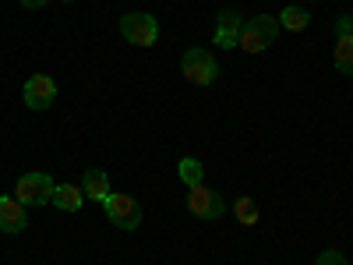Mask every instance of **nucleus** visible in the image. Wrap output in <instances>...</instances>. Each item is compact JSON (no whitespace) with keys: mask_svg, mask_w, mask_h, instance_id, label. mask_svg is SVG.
I'll return each mask as SVG.
<instances>
[{"mask_svg":"<svg viewBox=\"0 0 353 265\" xmlns=\"http://www.w3.org/2000/svg\"><path fill=\"white\" fill-rule=\"evenodd\" d=\"M276 36H279V18H272V14H254V18H248L244 28H241L237 50H244V53H261V50H269V46L276 43Z\"/></svg>","mask_w":353,"mask_h":265,"instance_id":"obj_1","label":"nucleus"},{"mask_svg":"<svg viewBox=\"0 0 353 265\" xmlns=\"http://www.w3.org/2000/svg\"><path fill=\"white\" fill-rule=\"evenodd\" d=\"M181 71H184V78H188L191 85L209 88V85L219 78V61H216L209 50L191 46V50H184V57H181Z\"/></svg>","mask_w":353,"mask_h":265,"instance_id":"obj_2","label":"nucleus"},{"mask_svg":"<svg viewBox=\"0 0 353 265\" xmlns=\"http://www.w3.org/2000/svg\"><path fill=\"white\" fill-rule=\"evenodd\" d=\"M53 191H57V184H53L50 173H25L14 184V198L25 205V209H43V205H50Z\"/></svg>","mask_w":353,"mask_h":265,"instance_id":"obj_3","label":"nucleus"},{"mask_svg":"<svg viewBox=\"0 0 353 265\" xmlns=\"http://www.w3.org/2000/svg\"><path fill=\"white\" fill-rule=\"evenodd\" d=\"M103 209H106V219L117 226V230H138L141 226V205L134 195H124V191H113L106 202H103Z\"/></svg>","mask_w":353,"mask_h":265,"instance_id":"obj_4","label":"nucleus"},{"mask_svg":"<svg viewBox=\"0 0 353 265\" xmlns=\"http://www.w3.org/2000/svg\"><path fill=\"white\" fill-rule=\"evenodd\" d=\"M121 36L131 46H152L159 39V21L149 11H128L121 18Z\"/></svg>","mask_w":353,"mask_h":265,"instance_id":"obj_5","label":"nucleus"},{"mask_svg":"<svg viewBox=\"0 0 353 265\" xmlns=\"http://www.w3.org/2000/svg\"><path fill=\"white\" fill-rule=\"evenodd\" d=\"M188 209H191V216H194V219L216 223V219H223V213H226V202H223V195H219V191L205 188V181H201V184L188 188Z\"/></svg>","mask_w":353,"mask_h":265,"instance_id":"obj_6","label":"nucleus"},{"mask_svg":"<svg viewBox=\"0 0 353 265\" xmlns=\"http://www.w3.org/2000/svg\"><path fill=\"white\" fill-rule=\"evenodd\" d=\"M21 99L28 110H50L53 99H57V81L50 75H32L21 88Z\"/></svg>","mask_w":353,"mask_h":265,"instance_id":"obj_7","label":"nucleus"},{"mask_svg":"<svg viewBox=\"0 0 353 265\" xmlns=\"http://www.w3.org/2000/svg\"><path fill=\"white\" fill-rule=\"evenodd\" d=\"M28 226V209L11 195L0 198V233H21Z\"/></svg>","mask_w":353,"mask_h":265,"instance_id":"obj_8","label":"nucleus"},{"mask_svg":"<svg viewBox=\"0 0 353 265\" xmlns=\"http://www.w3.org/2000/svg\"><path fill=\"white\" fill-rule=\"evenodd\" d=\"M241 28H244V18L237 11H219V21H216V46L223 50H233L241 43Z\"/></svg>","mask_w":353,"mask_h":265,"instance_id":"obj_9","label":"nucleus"},{"mask_svg":"<svg viewBox=\"0 0 353 265\" xmlns=\"http://www.w3.org/2000/svg\"><path fill=\"white\" fill-rule=\"evenodd\" d=\"M50 205H57L61 213H78L81 205H85V191H81V184H57Z\"/></svg>","mask_w":353,"mask_h":265,"instance_id":"obj_10","label":"nucleus"},{"mask_svg":"<svg viewBox=\"0 0 353 265\" xmlns=\"http://www.w3.org/2000/svg\"><path fill=\"white\" fill-rule=\"evenodd\" d=\"M81 191H85V198H92V202H106V198L113 195V191H110V177H106L103 170H85Z\"/></svg>","mask_w":353,"mask_h":265,"instance_id":"obj_11","label":"nucleus"},{"mask_svg":"<svg viewBox=\"0 0 353 265\" xmlns=\"http://www.w3.org/2000/svg\"><path fill=\"white\" fill-rule=\"evenodd\" d=\"M307 21H311L307 8H283L279 14V28H286V32H304Z\"/></svg>","mask_w":353,"mask_h":265,"instance_id":"obj_12","label":"nucleus"},{"mask_svg":"<svg viewBox=\"0 0 353 265\" xmlns=\"http://www.w3.org/2000/svg\"><path fill=\"white\" fill-rule=\"evenodd\" d=\"M176 177H181L188 188H194V184L205 181V163L194 159V156H188V159H181V166H176Z\"/></svg>","mask_w":353,"mask_h":265,"instance_id":"obj_13","label":"nucleus"},{"mask_svg":"<svg viewBox=\"0 0 353 265\" xmlns=\"http://www.w3.org/2000/svg\"><path fill=\"white\" fill-rule=\"evenodd\" d=\"M336 71L339 75H353V36H339L336 39Z\"/></svg>","mask_w":353,"mask_h":265,"instance_id":"obj_14","label":"nucleus"},{"mask_svg":"<svg viewBox=\"0 0 353 265\" xmlns=\"http://www.w3.org/2000/svg\"><path fill=\"white\" fill-rule=\"evenodd\" d=\"M233 216H237L244 226H254V223L261 219V216H258V202H254V198H248V195H244V198H237V202H233Z\"/></svg>","mask_w":353,"mask_h":265,"instance_id":"obj_15","label":"nucleus"},{"mask_svg":"<svg viewBox=\"0 0 353 265\" xmlns=\"http://www.w3.org/2000/svg\"><path fill=\"white\" fill-rule=\"evenodd\" d=\"M314 265H346V255L336 251V248H329V251H321V255H318Z\"/></svg>","mask_w":353,"mask_h":265,"instance_id":"obj_16","label":"nucleus"},{"mask_svg":"<svg viewBox=\"0 0 353 265\" xmlns=\"http://www.w3.org/2000/svg\"><path fill=\"white\" fill-rule=\"evenodd\" d=\"M339 36H353V14H339L336 18V39Z\"/></svg>","mask_w":353,"mask_h":265,"instance_id":"obj_17","label":"nucleus"},{"mask_svg":"<svg viewBox=\"0 0 353 265\" xmlns=\"http://www.w3.org/2000/svg\"><path fill=\"white\" fill-rule=\"evenodd\" d=\"M18 4H21L25 11H43V8L50 4V0H18Z\"/></svg>","mask_w":353,"mask_h":265,"instance_id":"obj_18","label":"nucleus"},{"mask_svg":"<svg viewBox=\"0 0 353 265\" xmlns=\"http://www.w3.org/2000/svg\"><path fill=\"white\" fill-rule=\"evenodd\" d=\"M64 4H74V0H64Z\"/></svg>","mask_w":353,"mask_h":265,"instance_id":"obj_19","label":"nucleus"}]
</instances>
